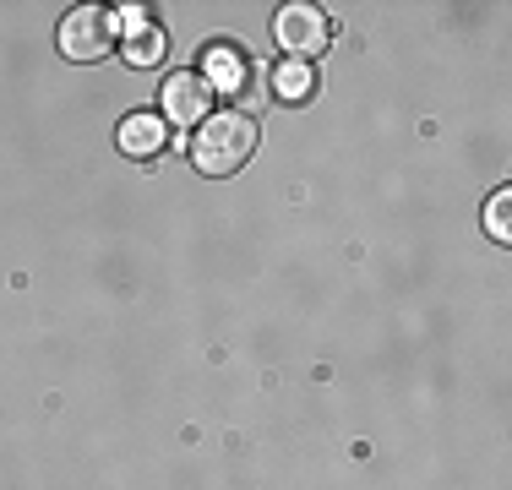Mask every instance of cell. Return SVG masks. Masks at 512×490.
<instances>
[{
	"label": "cell",
	"mask_w": 512,
	"mask_h": 490,
	"mask_svg": "<svg viewBox=\"0 0 512 490\" xmlns=\"http://www.w3.org/2000/svg\"><path fill=\"white\" fill-rule=\"evenodd\" d=\"M126 60H137V66H158L164 60V28L153 17H142L137 6L126 17Z\"/></svg>",
	"instance_id": "52a82bcc"
},
{
	"label": "cell",
	"mask_w": 512,
	"mask_h": 490,
	"mask_svg": "<svg viewBox=\"0 0 512 490\" xmlns=\"http://www.w3.org/2000/svg\"><path fill=\"white\" fill-rule=\"evenodd\" d=\"M256 142H262L256 115H246V109H213L197 126V137H191V164L202 175H235L256 153Z\"/></svg>",
	"instance_id": "6da1fadb"
},
{
	"label": "cell",
	"mask_w": 512,
	"mask_h": 490,
	"mask_svg": "<svg viewBox=\"0 0 512 490\" xmlns=\"http://www.w3.org/2000/svg\"><path fill=\"white\" fill-rule=\"evenodd\" d=\"M169 147V120L164 115H126L120 120V153L131 158H153Z\"/></svg>",
	"instance_id": "8992f818"
},
{
	"label": "cell",
	"mask_w": 512,
	"mask_h": 490,
	"mask_svg": "<svg viewBox=\"0 0 512 490\" xmlns=\"http://www.w3.org/2000/svg\"><path fill=\"white\" fill-rule=\"evenodd\" d=\"M158 98H164V115L175 120V126H202V120L213 115V88L202 82V71H175Z\"/></svg>",
	"instance_id": "5b68a950"
},
{
	"label": "cell",
	"mask_w": 512,
	"mask_h": 490,
	"mask_svg": "<svg viewBox=\"0 0 512 490\" xmlns=\"http://www.w3.org/2000/svg\"><path fill=\"white\" fill-rule=\"evenodd\" d=\"M273 33H278V44H284V55L306 60V66L333 44V22H327V11H316V6H284L278 22H273Z\"/></svg>",
	"instance_id": "7a4b0ae2"
},
{
	"label": "cell",
	"mask_w": 512,
	"mask_h": 490,
	"mask_svg": "<svg viewBox=\"0 0 512 490\" xmlns=\"http://www.w3.org/2000/svg\"><path fill=\"white\" fill-rule=\"evenodd\" d=\"M273 93L284 98V104H306V98L316 93V71L306 66V60H278L273 66Z\"/></svg>",
	"instance_id": "ba28073f"
},
{
	"label": "cell",
	"mask_w": 512,
	"mask_h": 490,
	"mask_svg": "<svg viewBox=\"0 0 512 490\" xmlns=\"http://www.w3.org/2000/svg\"><path fill=\"white\" fill-rule=\"evenodd\" d=\"M507 213H512V191L502 186L491 196V207H485V229H491V240H512V224H507Z\"/></svg>",
	"instance_id": "9c48e42d"
},
{
	"label": "cell",
	"mask_w": 512,
	"mask_h": 490,
	"mask_svg": "<svg viewBox=\"0 0 512 490\" xmlns=\"http://www.w3.org/2000/svg\"><path fill=\"white\" fill-rule=\"evenodd\" d=\"M115 44V17L104 6H77L60 22V55L66 60H99Z\"/></svg>",
	"instance_id": "3957f363"
},
{
	"label": "cell",
	"mask_w": 512,
	"mask_h": 490,
	"mask_svg": "<svg viewBox=\"0 0 512 490\" xmlns=\"http://www.w3.org/2000/svg\"><path fill=\"white\" fill-rule=\"evenodd\" d=\"M202 82L213 88V98H235L256 82L251 55H240L235 44H207L202 49Z\"/></svg>",
	"instance_id": "277c9868"
}]
</instances>
